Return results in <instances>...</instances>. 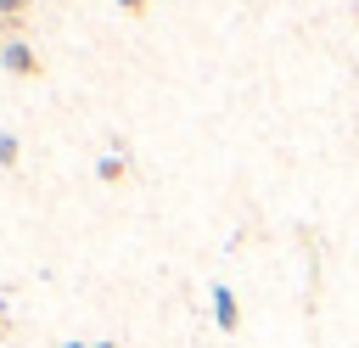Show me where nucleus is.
I'll use <instances>...</instances> for the list:
<instances>
[{
    "instance_id": "obj_1",
    "label": "nucleus",
    "mask_w": 359,
    "mask_h": 348,
    "mask_svg": "<svg viewBox=\"0 0 359 348\" xmlns=\"http://www.w3.org/2000/svg\"><path fill=\"white\" fill-rule=\"evenodd\" d=\"M0 62H6V73H17V79H34V73H39V56H34L22 39H6V45H0Z\"/></svg>"
},
{
    "instance_id": "obj_2",
    "label": "nucleus",
    "mask_w": 359,
    "mask_h": 348,
    "mask_svg": "<svg viewBox=\"0 0 359 348\" xmlns=\"http://www.w3.org/2000/svg\"><path fill=\"white\" fill-rule=\"evenodd\" d=\"M213 320H219V331H236L241 326V303H236V292L224 281H213Z\"/></svg>"
},
{
    "instance_id": "obj_3",
    "label": "nucleus",
    "mask_w": 359,
    "mask_h": 348,
    "mask_svg": "<svg viewBox=\"0 0 359 348\" xmlns=\"http://www.w3.org/2000/svg\"><path fill=\"white\" fill-rule=\"evenodd\" d=\"M129 174V163H123V152H107V157H95V180H107V185H118Z\"/></svg>"
},
{
    "instance_id": "obj_4",
    "label": "nucleus",
    "mask_w": 359,
    "mask_h": 348,
    "mask_svg": "<svg viewBox=\"0 0 359 348\" xmlns=\"http://www.w3.org/2000/svg\"><path fill=\"white\" fill-rule=\"evenodd\" d=\"M17 152H22V146H17V135H11V129H0V168H17Z\"/></svg>"
},
{
    "instance_id": "obj_5",
    "label": "nucleus",
    "mask_w": 359,
    "mask_h": 348,
    "mask_svg": "<svg viewBox=\"0 0 359 348\" xmlns=\"http://www.w3.org/2000/svg\"><path fill=\"white\" fill-rule=\"evenodd\" d=\"M28 6H34V0H0V17H22Z\"/></svg>"
},
{
    "instance_id": "obj_6",
    "label": "nucleus",
    "mask_w": 359,
    "mask_h": 348,
    "mask_svg": "<svg viewBox=\"0 0 359 348\" xmlns=\"http://www.w3.org/2000/svg\"><path fill=\"white\" fill-rule=\"evenodd\" d=\"M118 6H123L129 17H140V11H146V0H118Z\"/></svg>"
},
{
    "instance_id": "obj_7",
    "label": "nucleus",
    "mask_w": 359,
    "mask_h": 348,
    "mask_svg": "<svg viewBox=\"0 0 359 348\" xmlns=\"http://www.w3.org/2000/svg\"><path fill=\"white\" fill-rule=\"evenodd\" d=\"M62 348H90V342H62Z\"/></svg>"
}]
</instances>
